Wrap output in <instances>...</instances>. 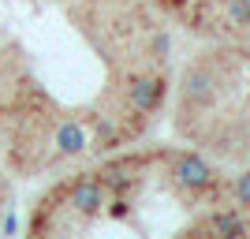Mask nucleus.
I'll return each instance as SVG.
<instances>
[{
    "label": "nucleus",
    "instance_id": "1",
    "mask_svg": "<svg viewBox=\"0 0 250 239\" xmlns=\"http://www.w3.org/2000/svg\"><path fill=\"white\" fill-rule=\"evenodd\" d=\"M127 101H131L135 112H153V109H161V101H165V79H157V75L131 79V86H127Z\"/></svg>",
    "mask_w": 250,
    "mask_h": 239
},
{
    "label": "nucleus",
    "instance_id": "2",
    "mask_svg": "<svg viewBox=\"0 0 250 239\" xmlns=\"http://www.w3.org/2000/svg\"><path fill=\"white\" fill-rule=\"evenodd\" d=\"M176 179H179V187H187V191H206V187H213V168L198 153H183L176 161Z\"/></svg>",
    "mask_w": 250,
    "mask_h": 239
},
{
    "label": "nucleus",
    "instance_id": "3",
    "mask_svg": "<svg viewBox=\"0 0 250 239\" xmlns=\"http://www.w3.org/2000/svg\"><path fill=\"white\" fill-rule=\"evenodd\" d=\"M101 206H104V183H101V179L83 176L71 187V209H75V213H83V217H94Z\"/></svg>",
    "mask_w": 250,
    "mask_h": 239
},
{
    "label": "nucleus",
    "instance_id": "4",
    "mask_svg": "<svg viewBox=\"0 0 250 239\" xmlns=\"http://www.w3.org/2000/svg\"><path fill=\"white\" fill-rule=\"evenodd\" d=\"M86 146H90L86 127L79 120H60V127H56V150H60V157H79Z\"/></svg>",
    "mask_w": 250,
    "mask_h": 239
},
{
    "label": "nucleus",
    "instance_id": "5",
    "mask_svg": "<svg viewBox=\"0 0 250 239\" xmlns=\"http://www.w3.org/2000/svg\"><path fill=\"white\" fill-rule=\"evenodd\" d=\"M213 75L206 71V67H190L187 75H183V97H187L190 105H206L209 97H213Z\"/></svg>",
    "mask_w": 250,
    "mask_h": 239
},
{
    "label": "nucleus",
    "instance_id": "6",
    "mask_svg": "<svg viewBox=\"0 0 250 239\" xmlns=\"http://www.w3.org/2000/svg\"><path fill=\"white\" fill-rule=\"evenodd\" d=\"M209 228L217 232V236H247V224H243V217L239 213H217V217L209 220Z\"/></svg>",
    "mask_w": 250,
    "mask_h": 239
},
{
    "label": "nucleus",
    "instance_id": "7",
    "mask_svg": "<svg viewBox=\"0 0 250 239\" xmlns=\"http://www.w3.org/2000/svg\"><path fill=\"white\" fill-rule=\"evenodd\" d=\"M235 198H239V206H250V172L235 179Z\"/></svg>",
    "mask_w": 250,
    "mask_h": 239
},
{
    "label": "nucleus",
    "instance_id": "8",
    "mask_svg": "<svg viewBox=\"0 0 250 239\" xmlns=\"http://www.w3.org/2000/svg\"><path fill=\"white\" fill-rule=\"evenodd\" d=\"M231 19L235 22H250V0H231Z\"/></svg>",
    "mask_w": 250,
    "mask_h": 239
},
{
    "label": "nucleus",
    "instance_id": "9",
    "mask_svg": "<svg viewBox=\"0 0 250 239\" xmlns=\"http://www.w3.org/2000/svg\"><path fill=\"white\" fill-rule=\"evenodd\" d=\"M153 52H157V60H165V52H168V38H165V34L153 38Z\"/></svg>",
    "mask_w": 250,
    "mask_h": 239
}]
</instances>
